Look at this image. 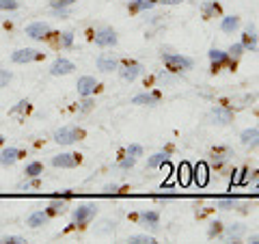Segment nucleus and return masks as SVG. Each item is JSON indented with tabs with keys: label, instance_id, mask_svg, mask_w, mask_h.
Masks as SVG:
<instances>
[{
	"label": "nucleus",
	"instance_id": "1",
	"mask_svg": "<svg viewBox=\"0 0 259 244\" xmlns=\"http://www.w3.org/2000/svg\"><path fill=\"white\" fill-rule=\"evenodd\" d=\"M162 61H164L166 69L175 71V74H180V71H188V69H192V65H194L190 56H182V54H162Z\"/></svg>",
	"mask_w": 259,
	"mask_h": 244
},
{
	"label": "nucleus",
	"instance_id": "2",
	"mask_svg": "<svg viewBox=\"0 0 259 244\" xmlns=\"http://www.w3.org/2000/svg\"><path fill=\"white\" fill-rule=\"evenodd\" d=\"M84 132L80 128H76V126H65V128H61V130H56L54 132V141L59 145H71V143L80 141V136Z\"/></svg>",
	"mask_w": 259,
	"mask_h": 244
},
{
	"label": "nucleus",
	"instance_id": "3",
	"mask_svg": "<svg viewBox=\"0 0 259 244\" xmlns=\"http://www.w3.org/2000/svg\"><path fill=\"white\" fill-rule=\"evenodd\" d=\"M97 212V208H95V203H82V206H78L74 210V223L76 225H87V223H91L93 221V216Z\"/></svg>",
	"mask_w": 259,
	"mask_h": 244
},
{
	"label": "nucleus",
	"instance_id": "4",
	"mask_svg": "<svg viewBox=\"0 0 259 244\" xmlns=\"http://www.w3.org/2000/svg\"><path fill=\"white\" fill-rule=\"evenodd\" d=\"M93 39H95V44H97V46H102V48H112V46H117V42H119L117 32L112 30V28H108V26H104V28H100V30H95Z\"/></svg>",
	"mask_w": 259,
	"mask_h": 244
},
{
	"label": "nucleus",
	"instance_id": "5",
	"mask_svg": "<svg viewBox=\"0 0 259 244\" xmlns=\"http://www.w3.org/2000/svg\"><path fill=\"white\" fill-rule=\"evenodd\" d=\"M44 56V52L35 50V48H22V50H15L11 54V61L13 63H32V61H39Z\"/></svg>",
	"mask_w": 259,
	"mask_h": 244
},
{
	"label": "nucleus",
	"instance_id": "6",
	"mask_svg": "<svg viewBox=\"0 0 259 244\" xmlns=\"http://www.w3.org/2000/svg\"><path fill=\"white\" fill-rule=\"evenodd\" d=\"M119 74H121L123 80H127V83H134V80L143 74V65L136 63V61H125L123 67L119 69Z\"/></svg>",
	"mask_w": 259,
	"mask_h": 244
},
{
	"label": "nucleus",
	"instance_id": "7",
	"mask_svg": "<svg viewBox=\"0 0 259 244\" xmlns=\"http://www.w3.org/2000/svg\"><path fill=\"white\" fill-rule=\"evenodd\" d=\"M209 119H212V124L227 126L233 121V110L227 108V106H216V108H212V112H209Z\"/></svg>",
	"mask_w": 259,
	"mask_h": 244
},
{
	"label": "nucleus",
	"instance_id": "8",
	"mask_svg": "<svg viewBox=\"0 0 259 244\" xmlns=\"http://www.w3.org/2000/svg\"><path fill=\"white\" fill-rule=\"evenodd\" d=\"M50 32H52V28H50V24H46V22H32L26 26V35L30 39H44L50 35Z\"/></svg>",
	"mask_w": 259,
	"mask_h": 244
},
{
	"label": "nucleus",
	"instance_id": "9",
	"mask_svg": "<svg viewBox=\"0 0 259 244\" xmlns=\"http://www.w3.org/2000/svg\"><path fill=\"white\" fill-rule=\"evenodd\" d=\"M209 61H212V71H218L223 65L231 63V56H229V52L218 50V48H212V50H209Z\"/></svg>",
	"mask_w": 259,
	"mask_h": 244
},
{
	"label": "nucleus",
	"instance_id": "10",
	"mask_svg": "<svg viewBox=\"0 0 259 244\" xmlns=\"http://www.w3.org/2000/svg\"><path fill=\"white\" fill-rule=\"evenodd\" d=\"M52 165L61 169H74L76 165H80V156L78 153H59L52 158Z\"/></svg>",
	"mask_w": 259,
	"mask_h": 244
},
{
	"label": "nucleus",
	"instance_id": "11",
	"mask_svg": "<svg viewBox=\"0 0 259 244\" xmlns=\"http://www.w3.org/2000/svg\"><path fill=\"white\" fill-rule=\"evenodd\" d=\"M95 63H97V69L104 71V74H108L112 69H119V59L115 54H100Z\"/></svg>",
	"mask_w": 259,
	"mask_h": 244
},
{
	"label": "nucleus",
	"instance_id": "12",
	"mask_svg": "<svg viewBox=\"0 0 259 244\" xmlns=\"http://www.w3.org/2000/svg\"><path fill=\"white\" fill-rule=\"evenodd\" d=\"M74 69H76V65L71 63V61H67V59H56L54 65L50 67V74L52 76H67Z\"/></svg>",
	"mask_w": 259,
	"mask_h": 244
},
{
	"label": "nucleus",
	"instance_id": "13",
	"mask_svg": "<svg viewBox=\"0 0 259 244\" xmlns=\"http://www.w3.org/2000/svg\"><path fill=\"white\" fill-rule=\"evenodd\" d=\"M192 180L199 186H205L209 182V167L205 165V162H199V165L192 167Z\"/></svg>",
	"mask_w": 259,
	"mask_h": 244
},
{
	"label": "nucleus",
	"instance_id": "14",
	"mask_svg": "<svg viewBox=\"0 0 259 244\" xmlns=\"http://www.w3.org/2000/svg\"><path fill=\"white\" fill-rule=\"evenodd\" d=\"M76 89H78V95H82V97L93 95V93H95V89H97V80L91 78V76H82V78L78 80Z\"/></svg>",
	"mask_w": 259,
	"mask_h": 244
},
{
	"label": "nucleus",
	"instance_id": "15",
	"mask_svg": "<svg viewBox=\"0 0 259 244\" xmlns=\"http://www.w3.org/2000/svg\"><path fill=\"white\" fill-rule=\"evenodd\" d=\"M257 44H259L257 28L250 24V26L244 30V35H242V46H244V50H257Z\"/></svg>",
	"mask_w": 259,
	"mask_h": 244
},
{
	"label": "nucleus",
	"instance_id": "16",
	"mask_svg": "<svg viewBox=\"0 0 259 244\" xmlns=\"http://www.w3.org/2000/svg\"><path fill=\"white\" fill-rule=\"evenodd\" d=\"M240 141H242V145H244V147L255 149L257 145H259V130H257V128H246L244 132L240 134Z\"/></svg>",
	"mask_w": 259,
	"mask_h": 244
},
{
	"label": "nucleus",
	"instance_id": "17",
	"mask_svg": "<svg viewBox=\"0 0 259 244\" xmlns=\"http://www.w3.org/2000/svg\"><path fill=\"white\" fill-rule=\"evenodd\" d=\"M132 104H139V106H158L160 93H139L132 97Z\"/></svg>",
	"mask_w": 259,
	"mask_h": 244
},
{
	"label": "nucleus",
	"instance_id": "18",
	"mask_svg": "<svg viewBox=\"0 0 259 244\" xmlns=\"http://www.w3.org/2000/svg\"><path fill=\"white\" fill-rule=\"evenodd\" d=\"M244 233H246V227H244V225H242V223H233V225L227 227L223 240H225V242H233V240H240Z\"/></svg>",
	"mask_w": 259,
	"mask_h": 244
},
{
	"label": "nucleus",
	"instance_id": "19",
	"mask_svg": "<svg viewBox=\"0 0 259 244\" xmlns=\"http://www.w3.org/2000/svg\"><path fill=\"white\" fill-rule=\"evenodd\" d=\"M20 156H22V151L18 149V147H7L3 153H0V165H15V162L20 160Z\"/></svg>",
	"mask_w": 259,
	"mask_h": 244
},
{
	"label": "nucleus",
	"instance_id": "20",
	"mask_svg": "<svg viewBox=\"0 0 259 244\" xmlns=\"http://www.w3.org/2000/svg\"><path fill=\"white\" fill-rule=\"evenodd\" d=\"M177 182L182 186H188L192 182V167L188 162H182V165L177 167Z\"/></svg>",
	"mask_w": 259,
	"mask_h": 244
},
{
	"label": "nucleus",
	"instance_id": "21",
	"mask_svg": "<svg viewBox=\"0 0 259 244\" xmlns=\"http://www.w3.org/2000/svg\"><path fill=\"white\" fill-rule=\"evenodd\" d=\"M240 28V18L238 15H227V18H223L221 22V30L227 32V35H233Z\"/></svg>",
	"mask_w": 259,
	"mask_h": 244
},
{
	"label": "nucleus",
	"instance_id": "22",
	"mask_svg": "<svg viewBox=\"0 0 259 244\" xmlns=\"http://www.w3.org/2000/svg\"><path fill=\"white\" fill-rule=\"evenodd\" d=\"M168 151H158V153H153V156L147 160V167L149 169H158V167H164L166 162H168Z\"/></svg>",
	"mask_w": 259,
	"mask_h": 244
},
{
	"label": "nucleus",
	"instance_id": "23",
	"mask_svg": "<svg viewBox=\"0 0 259 244\" xmlns=\"http://www.w3.org/2000/svg\"><path fill=\"white\" fill-rule=\"evenodd\" d=\"M48 218H50V214H48V212H35V214H30V216H28L26 225L32 227V229H37V227H41V225L48 223Z\"/></svg>",
	"mask_w": 259,
	"mask_h": 244
},
{
	"label": "nucleus",
	"instance_id": "24",
	"mask_svg": "<svg viewBox=\"0 0 259 244\" xmlns=\"http://www.w3.org/2000/svg\"><path fill=\"white\" fill-rule=\"evenodd\" d=\"M141 221L151 227V229H158V225H160V214L158 212H153V210H149V212H143L141 214Z\"/></svg>",
	"mask_w": 259,
	"mask_h": 244
},
{
	"label": "nucleus",
	"instance_id": "25",
	"mask_svg": "<svg viewBox=\"0 0 259 244\" xmlns=\"http://www.w3.org/2000/svg\"><path fill=\"white\" fill-rule=\"evenodd\" d=\"M153 7V0H132L130 3V11L132 13H141V11H147Z\"/></svg>",
	"mask_w": 259,
	"mask_h": 244
},
{
	"label": "nucleus",
	"instance_id": "26",
	"mask_svg": "<svg viewBox=\"0 0 259 244\" xmlns=\"http://www.w3.org/2000/svg\"><path fill=\"white\" fill-rule=\"evenodd\" d=\"M201 11H203L205 18H212V15H218V13H221V5H218L216 0H209V3H205L203 7H201Z\"/></svg>",
	"mask_w": 259,
	"mask_h": 244
},
{
	"label": "nucleus",
	"instance_id": "27",
	"mask_svg": "<svg viewBox=\"0 0 259 244\" xmlns=\"http://www.w3.org/2000/svg\"><path fill=\"white\" fill-rule=\"evenodd\" d=\"M127 242H132V244H153L156 238H153V235H147V233H139V235H130Z\"/></svg>",
	"mask_w": 259,
	"mask_h": 244
},
{
	"label": "nucleus",
	"instance_id": "28",
	"mask_svg": "<svg viewBox=\"0 0 259 244\" xmlns=\"http://www.w3.org/2000/svg\"><path fill=\"white\" fill-rule=\"evenodd\" d=\"M28 177H39L44 173V165L41 162H30V165H26V171H24Z\"/></svg>",
	"mask_w": 259,
	"mask_h": 244
},
{
	"label": "nucleus",
	"instance_id": "29",
	"mask_svg": "<svg viewBox=\"0 0 259 244\" xmlns=\"http://www.w3.org/2000/svg\"><path fill=\"white\" fill-rule=\"evenodd\" d=\"M216 206L221 210H231V208L238 206V197H221L216 201Z\"/></svg>",
	"mask_w": 259,
	"mask_h": 244
},
{
	"label": "nucleus",
	"instance_id": "30",
	"mask_svg": "<svg viewBox=\"0 0 259 244\" xmlns=\"http://www.w3.org/2000/svg\"><path fill=\"white\" fill-rule=\"evenodd\" d=\"M65 208H67V201H52L48 206V214H61L65 212Z\"/></svg>",
	"mask_w": 259,
	"mask_h": 244
},
{
	"label": "nucleus",
	"instance_id": "31",
	"mask_svg": "<svg viewBox=\"0 0 259 244\" xmlns=\"http://www.w3.org/2000/svg\"><path fill=\"white\" fill-rule=\"evenodd\" d=\"M125 153H127V156H132V158H141V156H143V145H139V143L130 145Z\"/></svg>",
	"mask_w": 259,
	"mask_h": 244
},
{
	"label": "nucleus",
	"instance_id": "32",
	"mask_svg": "<svg viewBox=\"0 0 259 244\" xmlns=\"http://www.w3.org/2000/svg\"><path fill=\"white\" fill-rule=\"evenodd\" d=\"M18 0H0V9H5V11H15L18 9Z\"/></svg>",
	"mask_w": 259,
	"mask_h": 244
},
{
	"label": "nucleus",
	"instance_id": "33",
	"mask_svg": "<svg viewBox=\"0 0 259 244\" xmlns=\"http://www.w3.org/2000/svg\"><path fill=\"white\" fill-rule=\"evenodd\" d=\"M244 52V46H242V42H238V44H233L231 48H229V56L231 59H238V56Z\"/></svg>",
	"mask_w": 259,
	"mask_h": 244
},
{
	"label": "nucleus",
	"instance_id": "34",
	"mask_svg": "<svg viewBox=\"0 0 259 244\" xmlns=\"http://www.w3.org/2000/svg\"><path fill=\"white\" fill-rule=\"evenodd\" d=\"M74 3H76V0H52L50 7L56 11V9H65V7H69V5H74Z\"/></svg>",
	"mask_w": 259,
	"mask_h": 244
},
{
	"label": "nucleus",
	"instance_id": "35",
	"mask_svg": "<svg viewBox=\"0 0 259 244\" xmlns=\"http://www.w3.org/2000/svg\"><path fill=\"white\" fill-rule=\"evenodd\" d=\"M209 238H216V235H223V225L221 223H212V227H209V231H207Z\"/></svg>",
	"mask_w": 259,
	"mask_h": 244
},
{
	"label": "nucleus",
	"instance_id": "36",
	"mask_svg": "<svg viewBox=\"0 0 259 244\" xmlns=\"http://www.w3.org/2000/svg\"><path fill=\"white\" fill-rule=\"evenodd\" d=\"M71 44H74V32H63V35H61V46L63 48H69Z\"/></svg>",
	"mask_w": 259,
	"mask_h": 244
},
{
	"label": "nucleus",
	"instance_id": "37",
	"mask_svg": "<svg viewBox=\"0 0 259 244\" xmlns=\"http://www.w3.org/2000/svg\"><path fill=\"white\" fill-rule=\"evenodd\" d=\"M93 106H95V102H93V100H91V97H89V95H87V100H82V102H80V106H78V108H80V110H82V112H87V110H91Z\"/></svg>",
	"mask_w": 259,
	"mask_h": 244
},
{
	"label": "nucleus",
	"instance_id": "38",
	"mask_svg": "<svg viewBox=\"0 0 259 244\" xmlns=\"http://www.w3.org/2000/svg\"><path fill=\"white\" fill-rule=\"evenodd\" d=\"M134 162H136V158H132V156H125L123 160L119 162V167H121V169H132V167H134Z\"/></svg>",
	"mask_w": 259,
	"mask_h": 244
},
{
	"label": "nucleus",
	"instance_id": "39",
	"mask_svg": "<svg viewBox=\"0 0 259 244\" xmlns=\"http://www.w3.org/2000/svg\"><path fill=\"white\" fill-rule=\"evenodd\" d=\"M3 242H7V244H22V242H26V240L20 238V235H5Z\"/></svg>",
	"mask_w": 259,
	"mask_h": 244
},
{
	"label": "nucleus",
	"instance_id": "40",
	"mask_svg": "<svg viewBox=\"0 0 259 244\" xmlns=\"http://www.w3.org/2000/svg\"><path fill=\"white\" fill-rule=\"evenodd\" d=\"M119 192H121V186L119 184H110V186L104 188V194H119Z\"/></svg>",
	"mask_w": 259,
	"mask_h": 244
},
{
	"label": "nucleus",
	"instance_id": "41",
	"mask_svg": "<svg viewBox=\"0 0 259 244\" xmlns=\"http://www.w3.org/2000/svg\"><path fill=\"white\" fill-rule=\"evenodd\" d=\"M11 80V71H5V69H0V87H5L7 83Z\"/></svg>",
	"mask_w": 259,
	"mask_h": 244
},
{
	"label": "nucleus",
	"instance_id": "42",
	"mask_svg": "<svg viewBox=\"0 0 259 244\" xmlns=\"http://www.w3.org/2000/svg\"><path fill=\"white\" fill-rule=\"evenodd\" d=\"M160 3H162V5H180L182 0H160Z\"/></svg>",
	"mask_w": 259,
	"mask_h": 244
},
{
	"label": "nucleus",
	"instance_id": "43",
	"mask_svg": "<svg viewBox=\"0 0 259 244\" xmlns=\"http://www.w3.org/2000/svg\"><path fill=\"white\" fill-rule=\"evenodd\" d=\"M248 242H253V244H259V233H255V235H250V238H248Z\"/></svg>",
	"mask_w": 259,
	"mask_h": 244
},
{
	"label": "nucleus",
	"instance_id": "44",
	"mask_svg": "<svg viewBox=\"0 0 259 244\" xmlns=\"http://www.w3.org/2000/svg\"><path fill=\"white\" fill-rule=\"evenodd\" d=\"M3 141H5V138H3V134H0V145H3Z\"/></svg>",
	"mask_w": 259,
	"mask_h": 244
}]
</instances>
